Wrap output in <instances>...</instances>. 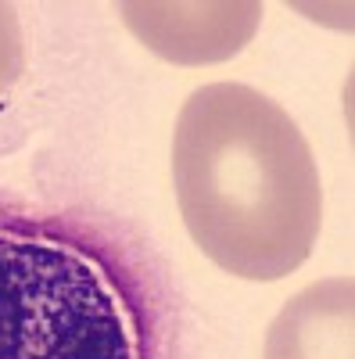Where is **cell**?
Masks as SVG:
<instances>
[{
  "label": "cell",
  "mask_w": 355,
  "mask_h": 359,
  "mask_svg": "<svg viewBox=\"0 0 355 359\" xmlns=\"http://www.w3.org/2000/svg\"><path fill=\"white\" fill-rule=\"evenodd\" d=\"M172 184L194 245L233 277L280 280L316 245V158L294 118L244 83H209L187 97Z\"/></svg>",
  "instance_id": "1"
},
{
  "label": "cell",
  "mask_w": 355,
  "mask_h": 359,
  "mask_svg": "<svg viewBox=\"0 0 355 359\" xmlns=\"http://www.w3.org/2000/svg\"><path fill=\"white\" fill-rule=\"evenodd\" d=\"M0 359H144L108 266L54 233L0 226Z\"/></svg>",
  "instance_id": "2"
},
{
  "label": "cell",
  "mask_w": 355,
  "mask_h": 359,
  "mask_svg": "<svg viewBox=\"0 0 355 359\" xmlns=\"http://www.w3.org/2000/svg\"><path fill=\"white\" fill-rule=\"evenodd\" d=\"M126 25L172 62H216L237 54L262 18L258 4H126Z\"/></svg>",
  "instance_id": "3"
},
{
  "label": "cell",
  "mask_w": 355,
  "mask_h": 359,
  "mask_svg": "<svg viewBox=\"0 0 355 359\" xmlns=\"http://www.w3.org/2000/svg\"><path fill=\"white\" fill-rule=\"evenodd\" d=\"M265 359H351V280L334 277L294 294L270 327Z\"/></svg>",
  "instance_id": "4"
},
{
  "label": "cell",
  "mask_w": 355,
  "mask_h": 359,
  "mask_svg": "<svg viewBox=\"0 0 355 359\" xmlns=\"http://www.w3.org/2000/svg\"><path fill=\"white\" fill-rule=\"evenodd\" d=\"M22 72V29L8 4H0V90Z\"/></svg>",
  "instance_id": "5"
}]
</instances>
